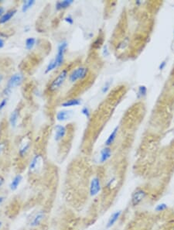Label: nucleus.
Here are the masks:
<instances>
[{"mask_svg": "<svg viewBox=\"0 0 174 230\" xmlns=\"http://www.w3.org/2000/svg\"><path fill=\"white\" fill-rule=\"evenodd\" d=\"M23 79V75L21 73H16L13 75L8 80L7 85L5 86V89L3 90V95L5 96H7L10 94L11 91L13 88H16V86L20 85L21 84L22 81Z\"/></svg>", "mask_w": 174, "mask_h": 230, "instance_id": "1", "label": "nucleus"}, {"mask_svg": "<svg viewBox=\"0 0 174 230\" xmlns=\"http://www.w3.org/2000/svg\"><path fill=\"white\" fill-rule=\"evenodd\" d=\"M68 72L67 69L62 70L60 74L56 77L50 83V86H49V89L51 91H55L58 90L61 86L64 85V81H65L67 77H68Z\"/></svg>", "mask_w": 174, "mask_h": 230, "instance_id": "2", "label": "nucleus"}, {"mask_svg": "<svg viewBox=\"0 0 174 230\" xmlns=\"http://www.w3.org/2000/svg\"><path fill=\"white\" fill-rule=\"evenodd\" d=\"M88 74V68L85 67H79L71 72L69 75V81L71 83H74L79 80L85 78Z\"/></svg>", "mask_w": 174, "mask_h": 230, "instance_id": "3", "label": "nucleus"}, {"mask_svg": "<svg viewBox=\"0 0 174 230\" xmlns=\"http://www.w3.org/2000/svg\"><path fill=\"white\" fill-rule=\"evenodd\" d=\"M147 196V192L146 190L143 188H136L135 191L132 192L131 196V204L132 206H138L140 205L143 200Z\"/></svg>", "mask_w": 174, "mask_h": 230, "instance_id": "4", "label": "nucleus"}, {"mask_svg": "<svg viewBox=\"0 0 174 230\" xmlns=\"http://www.w3.org/2000/svg\"><path fill=\"white\" fill-rule=\"evenodd\" d=\"M68 42L66 40L62 41L58 46V48H57V53L56 57L54 58L56 63L57 64V67H60L61 65H62L63 62H64V54H65V51L67 50V47H68Z\"/></svg>", "mask_w": 174, "mask_h": 230, "instance_id": "5", "label": "nucleus"}, {"mask_svg": "<svg viewBox=\"0 0 174 230\" xmlns=\"http://www.w3.org/2000/svg\"><path fill=\"white\" fill-rule=\"evenodd\" d=\"M101 190V180L98 177H94L91 179L89 187V193L91 197H94L98 195Z\"/></svg>", "mask_w": 174, "mask_h": 230, "instance_id": "6", "label": "nucleus"}, {"mask_svg": "<svg viewBox=\"0 0 174 230\" xmlns=\"http://www.w3.org/2000/svg\"><path fill=\"white\" fill-rule=\"evenodd\" d=\"M45 216H46V212H45L44 211H40L39 212H37V213L33 216V219L31 220L30 223V225L31 227L38 226L41 223V222L44 219Z\"/></svg>", "mask_w": 174, "mask_h": 230, "instance_id": "7", "label": "nucleus"}, {"mask_svg": "<svg viewBox=\"0 0 174 230\" xmlns=\"http://www.w3.org/2000/svg\"><path fill=\"white\" fill-rule=\"evenodd\" d=\"M122 213V210L116 211V212H114L113 214H112V216H110L109 221H108V222H107L106 228H108V229H109V228H112V227L113 226V225H115L116 222H117L118 220L119 219V218L121 217Z\"/></svg>", "mask_w": 174, "mask_h": 230, "instance_id": "8", "label": "nucleus"}, {"mask_svg": "<svg viewBox=\"0 0 174 230\" xmlns=\"http://www.w3.org/2000/svg\"><path fill=\"white\" fill-rule=\"evenodd\" d=\"M73 116V113L72 111H68V110H61L59 111L58 113H57V120L59 122H64L66 120H70L71 117Z\"/></svg>", "mask_w": 174, "mask_h": 230, "instance_id": "9", "label": "nucleus"}, {"mask_svg": "<svg viewBox=\"0 0 174 230\" xmlns=\"http://www.w3.org/2000/svg\"><path fill=\"white\" fill-rule=\"evenodd\" d=\"M112 154V152L109 146H105L101 151V155H100V162L101 164L107 162L109 159L111 158Z\"/></svg>", "mask_w": 174, "mask_h": 230, "instance_id": "10", "label": "nucleus"}, {"mask_svg": "<svg viewBox=\"0 0 174 230\" xmlns=\"http://www.w3.org/2000/svg\"><path fill=\"white\" fill-rule=\"evenodd\" d=\"M67 133V129L62 125H57L55 127V140L60 141L65 136Z\"/></svg>", "mask_w": 174, "mask_h": 230, "instance_id": "11", "label": "nucleus"}, {"mask_svg": "<svg viewBox=\"0 0 174 230\" xmlns=\"http://www.w3.org/2000/svg\"><path fill=\"white\" fill-rule=\"evenodd\" d=\"M16 13V9H11V10L8 11L5 13H4L3 15H2V16L0 17V24H4V23H7L8 21L13 18V16H15V14Z\"/></svg>", "mask_w": 174, "mask_h": 230, "instance_id": "12", "label": "nucleus"}, {"mask_svg": "<svg viewBox=\"0 0 174 230\" xmlns=\"http://www.w3.org/2000/svg\"><path fill=\"white\" fill-rule=\"evenodd\" d=\"M119 126H116L115 128L112 131V133H110V135L109 136V137L107 138L106 141H105V146H110L113 144V143L115 142L116 139V136H117L118 132H119Z\"/></svg>", "mask_w": 174, "mask_h": 230, "instance_id": "13", "label": "nucleus"}, {"mask_svg": "<svg viewBox=\"0 0 174 230\" xmlns=\"http://www.w3.org/2000/svg\"><path fill=\"white\" fill-rule=\"evenodd\" d=\"M41 156L40 155H35L33 158L32 159L30 164V167H29V170L30 172H33L34 171L37 169L38 166H39L40 163Z\"/></svg>", "mask_w": 174, "mask_h": 230, "instance_id": "14", "label": "nucleus"}, {"mask_svg": "<svg viewBox=\"0 0 174 230\" xmlns=\"http://www.w3.org/2000/svg\"><path fill=\"white\" fill-rule=\"evenodd\" d=\"M81 104V101L80 98H72V99H69L66 102H63L61 104V106L63 107H72V106H78Z\"/></svg>", "mask_w": 174, "mask_h": 230, "instance_id": "15", "label": "nucleus"}, {"mask_svg": "<svg viewBox=\"0 0 174 230\" xmlns=\"http://www.w3.org/2000/svg\"><path fill=\"white\" fill-rule=\"evenodd\" d=\"M22 180H23V177L21 174H17L16 176L14 177V178L13 179L12 182H11L10 185V189L12 191H15V190L17 189V187H19L20 184L21 183Z\"/></svg>", "mask_w": 174, "mask_h": 230, "instance_id": "16", "label": "nucleus"}, {"mask_svg": "<svg viewBox=\"0 0 174 230\" xmlns=\"http://www.w3.org/2000/svg\"><path fill=\"white\" fill-rule=\"evenodd\" d=\"M73 0H64V1H59L56 3V9L57 10H61V9H67L73 3Z\"/></svg>", "mask_w": 174, "mask_h": 230, "instance_id": "17", "label": "nucleus"}, {"mask_svg": "<svg viewBox=\"0 0 174 230\" xmlns=\"http://www.w3.org/2000/svg\"><path fill=\"white\" fill-rule=\"evenodd\" d=\"M18 118H19V110L18 109H15L13 113H11L10 116H9V123H10L11 126L13 127V128L16 126Z\"/></svg>", "mask_w": 174, "mask_h": 230, "instance_id": "18", "label": "nucleus"}, {"mask_svg": "<svg viewBox=\"0 0 174 230\" xmlns=\"http://www.w3.org/2000/svg\"><path fill=\"white\" fill-rule=\"evenodd\" d=\"M147 95V88L145 85H140L138 88V93H137V98H141L146 97Z\"/></svg>", "mask_w": 174, "mask_h": 230, "instance_id": "19", "label": "nucleus"}, {"mask_svg": "<svg viewBox=\"0 0 174 230\" xmlns=\"http://www.w3.org/2000/svg\"><path fill=\"white\" fill-rule=\"evenodd\" d=\"M34 4H35V1L34 0H27V1H25V2H23V6H22V11H23V13H26V12H27L29 9L32 7Z\"/></svg>", "mask_w": 174, "mask_h": 230, "instance_id": "20", "label": "nucleus"}, {"mask_svg": "<svg viewBox=\"0 0 174 230\" xmlns=\"http://www.w3.org/2000/svg\"><path fill=\"white\" fill-rule=\"evenodd\" d=\"M30 143H26L25 144H23V146H21V148L20 149V150H19V154H20V156L21 157H23L24 156L27 154V151L29 150V149H30Z\"/></svg>", "mask_w": 174, "mask_h": 230, "instance_id": "21", "label": "nucleus"}, {"mask_svg": "<svg viewBox=\"0 0 174 230\" xmlns=\"http://www.w3.org/2000/svg\"><path fill=\"white\" fill-rule=\"evenodd\" d=\"M36 43V39L33 37H29L26 40V48L27 50H31L34 46Z\"/></svg>", "mask_w": 174, "mask_h": 230, "instance_id": "22", "label": "nucleus"}, {"mask_svg": "<svg viewBox=\"0 0 174 230\" xmlns=\"http://www.w3.org/2000/svg\"><path fill=\"white\" fill-rule=\"evenodd\" d=\"M58 68V67H57V63H56L55 60L53 59V60H52V61H50L49 64H48V65H47V67H46L45 72H46V73H49V72H52L53 70H54L55 68Z\"/></svg>", "mask_w": 174, "mask_h": 230, "instance_id": "23", "label": "nucleus"}, {"mask_svg": "<svg viewBox=\"0 0 174 230\" xmlns=\"http://www.w3.org/2000/svg\"><path fill=\"white\" fill-rule=\"evenodd\" d=\"M168 209V205L166 203H160L155 207V211L157 212H162Z\"/></svg>", "mask_w": 174, "mask_h": 230, "instance_id": "24", "label": "nucleus"}, {"mask_svg": "<svg viewBox=\"0 0 174 230\" xmlns=\"http://www.w3.org/2000/svg\"><path fill=\"white\" fill-rule=\"evenodd\" d=\"M81 113L85 116L87 119H90L91 118V111L89 109L88 107L85 106L81 109Z\"/></svg>", "mask_w": 174, "mask_h": 230, "instance_id": "25", "label": "nucleus"}, {"mask_svg": "<svg viewBox=\"0 0 174 230\" xmlns=\"http://www.w3.org/2000/svg\"><path fill=\"white\" fill-rule=\"evenodd\" d=\"M112 81H109L105 82V84L104 85V86L101 88V92L103 93V94H105L107 91H109V88H110V86L112 85Z\"/></svg>", "mask_w": 174, "mask_h": 230, "instance_id": "26", "label": "nucleus"}, {"mask_svg": "<svg viewBox=\"0 0 174 230\" xmlns=\"http://www.w3.org/2000/svg\"><path fill=\"white\" fill-rule=\"evenodd\" d=\"M7 102H8L7 98H4V99H2V101L0 102V111L2 110V109H3L6 106V105H7Z\"/></svg>", "mask_w": 174, "mask_h": 230, "instance_id": "27", "label": "nucleus"}, {"mask_svg": "<svg viewBox=\"0 0 174 230\" xmlns=\"http://www.w3.org/2000/svg\"><path fill=\"white\" fill-rule=\"evenodd\" d=\"M64 20H65V21L67 22L68 24H70V25H72V24L74 23V19L72 18L71 16H67V17H65Z\"/></svg>", "mask_w": 174, "mask_h": 230, "instance_id": "28", "label": "nucleus"}, {"mask_svg": "<svg viewBox=\"0 0 174 230\" xmlns=\"http://www.w3.org/2000/svg\"><path fill=\"white\" fill-rule=\"evenodd\" d=\"M166 61H162V62L160 64V65H159V69H160V71H162V70H163L164 68H166Z\"/></svg>", "mask_w": 174, "mask_h": 230, "instance_id": "29", "label": "nucleus"}, {"mask_svg": "<svg viewBox=\"0 0 174 230\" xmlns=\"http://www.w3.org/2000/svg\"><path fill=\"white\" fill-rule=\"evenodd\" d=\"M5 45V42H4L3 40L2 39V37H0V48H2Z\"/></svg>", "mask_w": 174, "mask_h": 230, "instance_id": "30", "label": "nucleus"}, {"mask_svg": "<svg viewBox=\"0 0 174 230\" xmlns=\"http://www.w3.org/2000/svg\"><path fill=\"white\" fill-rule=\"evenodd\" d=\"M104 54H105V56H108L109 55V51H108V48H107V46H105V47H104Z\"/></svg>", "mask_w": 174, "mask_h": 230, "instance_id": "31", "label": "nucleus"}, {"mask_svg": "<svg viewBox=\"0 0 174 230\" xmlns=\"http://www.w3.org/2000/svg\"><path fill=\"white\" fill-rule=\"evenodd\" d=\"M4 181H5V180H4L3 177L2 176H0V187H2V184H4Z\"/></svg>", "mask_w": 174, "mask_h": 230, "instance_id": "32", "label": "nucleus"}, {"mask_svg": "<svg viewBox=\"0 0 174 230\" xmlns=\"http://www.w3.org/2000/svg\"><path fill=\"white\" fill-rule=\"evenodd\" d=\"M3 149H4V144L2 143H0V154L2 153V151H3Z\"/></svg>", "mask_w": 174, "mask_h": 230, "instance_id": "33", "label": "nucleus"}, {"mask_svg": "<svg viewBox=\"0 0 174 230\" xmlns=\"http://www.w3.org/2000/svg\"><path fill=\"white\" fill-rule=\"evenodd\" d=\"M4 200H5V197L0 196V205H2V202H4Z\"/></svg>", "mask_w": 174, "mask_h": 230, "instance_id": "34", "label": "nucleus"}, {"mask_svg": "<svg viewBox=\"0 0 174 230\" xmlns=\"http://www.w3.org/2000/svg\"><path fill=\"white\" fill-rule=\"evenodd\" d=\"M4 12V9L2 7H0V16H2V14Z\"/></svg>", "mask_w": 174, "mask_h": 230, "instance_id": "35", "label": "nucleus"}, {"mask_svg": "<svg viewBox=\"0 0 174 230\" xmlns=\"http://www.w3.org/2000/svg\"><path fill=\"white\" fill-rule=\"evenodd\" d=\"M141 3H142V2H141L140 0H138V1H136V2H135V4H136V5H140Z\"/></svg>", "mask_w": 174, "mask_h": 230, "instance_id": "36", "label": "nucleus"}, {"mask_svg": "<svg viewBox=\"0 0 174 230\" xmlns=\"http://www.w3.org/2000/svg\"><path fill=\"white\" fill-rule=\"evenodd\" d=\"M2 79H3V76H2V75H1V74H0V83H1V82H2Z\"/></svg>", "mask_w": 174, "mask_h": 230, "instance_id": "37", "label": "nucleus"}, {"mask_svg": "<svg viewBox=\"0 0 174 230\" xmlns=\"http://www.w3.org/2000/svg\"><path fill=\"white\" fill-rule=\"evenodd\" d=\"M2 222L1 221H0V228L2 227Z\"/></svg>", "mask_w": 174, "mask_h": 230, "instance_id": "38", "label": "nucleus"}, {"mask_svg": "<svg viewBox=\"0 0 174 230\" xmlns=\"http://www.w3.org/2000/svg\"><path fill=\"white\" fill-rule=\"evenodd\" d=\"M173 37H174V33H173Z\"/></svg>", "mask_w": 174, "mask_h": 230, "instance_id": "39", "label": "nucleus"}]
</instances>
